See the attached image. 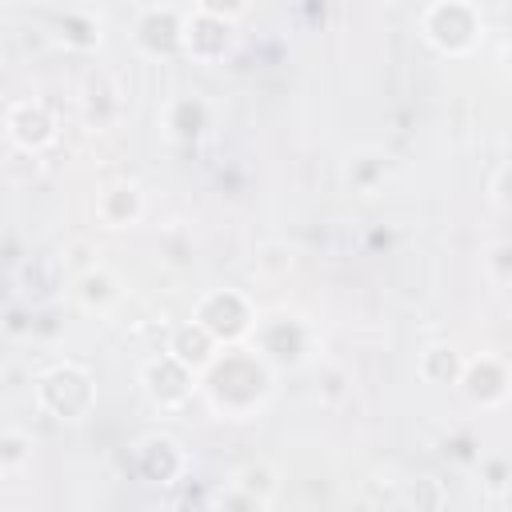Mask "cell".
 Listing matches in <instances>:
<instances>
[{
  "instance_id": "6da1fadb",
  "label": "cell",
  "mask_w": 512,
  "mask_h": 512,
  "mask_svg": "<svg viewBox=\"0 0 512 512\" xmlns=\"http://www.w3.org/2000/svg\"><path fill=\"white\" fill-rule=\"evenodd\" d=\"M36 404L56 420H84L96 404V384L84 364H56L36 380Z\"/></svg>"
},
{
  "instance_id": "7a4b0ae2",
  "label": "cell",
  "mask_w": 512,
  "mask_h": 512,
  "mask_svg": "<svg viewBox=\"0 0 512 512\" xmlns=\"http://www.w3.org/2000/svg\"><path fill=\"white\" fill-rule=\"evenodd\" d=\"M480 12L472 4H460V0H448V4H428L420 12V32L432 48L448 52V56H464L476 48L480 40Z\"/></svg>"
},
{
  "instance_id": "3957f363",
  "label": "cell",
  "mask_w": 512,
  "mask_h": 512,
  "mask_svg": "<svg viewBox=\"0 0 512 512\" xmlns=\"http://www.w3.org/2000/svg\"><path fill=\"white\" fill-rule=\"evenodd\" d=\"M232 16L236 12H224L220 4H196L184 12V52L200 64H216L224 60V52L232 48Z\"/></svg>"
},
{
  "instance_id": "277c9868",
  "label": "cell",
  "mask_w": 512,
  "mask_h": 512,
  "mask_svg": "<svg viewBox=\"0 0 512 512\" xmlns=\"http://www.w3.org/2000/svg\"><path fill=\"white\" fill-rule=\"evenodd\" d=\"M4 136L12 148L20 152H44L52 140H56V112L48 100L40 96H24V100H12L8 112H4Z\"/></svg>"
},
{
  "instance_id": "5b68a950",
  "label": "cell",
  "mask_w": 512,
  "mask_h": 512,
  "mask_svg": "<svg viewBox=\"0 0 512 512\" xmlns=\"http://www.w3.org/2000/svg\"><path fill=\"white\" fill-rule=\"evenodd\" d=\"M196 324H204L216 340L232 344V340H240L252 328V308H248V300L240 292L220 288V292H208L196 304Z\"/></svg>"
},
{
  "instance_id": "8992f818",
  "label": "cell",
  "mask_w": 512,
  "mask_h": 512,
  "mask_svg": "<svg viewBox=\"0 0 512 512\" xmlns=\"http://www.w3.org/2000/svg\"><path fill=\"white\" fill-rule=\"evenodd\" d=\"M192 368H184L176 356H160V360H152V364H144V372H140V380H144V392L152 396V404H160V408H180L188 396H192Z\"/></svg>"
},
{
  "instance_id": "52a82bcc",
  "label": "cell",
  "mask_w": 512,
  "mask_h": 512,
  "mask_svg": "<svg viewBox=\"0 0 512 512\" xmlns=\"http://www.w3.org/2000/svg\"><path fill=\"white\" fill-rule=\"evenodd\" d=\"M136 40L148 52H180L184 48V12L176 8H144L136 24Z\"/></svg>"
},
{
  "instance_id": "ba28073f",
  "label": "cell",
  "mask_w": 512,
  "mask_h": 512,
  "mask_svg": "<svg viewBox=\"0 0 512 512\" xmlns=\"http://www.w3.org/2000/svg\"><path fill=\"white\" fill-rule=\"evenodd\" d=\"M16 280H20V292H24L32 304H48V300L64 288V260H60L56 252H36V256H28V260L20 264Z\"/></svg>"
},
{
  "instance_id": "9c48e42d",
  "label": "cell",
  "mask_w": 512,
  "mask_h": 512,
  "mask_svg": "<svg viewBox=\"0 0 512 512\" xmlns=\"http://www.w3.org/2000/svg\"><path fill=\"white\" fill-rule=\"evenodd\" d=\"M216 336L204 328V324H180L176 332H172V340H168V356H176L184 368H192V372H204V368H212L216 364Z\"/></svg>"
},
{
  "instance_id": "30bf717a",
  "label": "cell",
  "mask_w": 512,
  "mask_h": 512,
  "mask_svg": "<svg viewBox=\"0 0 512 512\" xmlns=\"http://www.w3.org/2000/svg\"><path fill=\"white\" fill-rule=\"evenodd\" d=\"M136 464H140V472L148 480L168 484L172 476L184 472V452H180V444L172 436H144L136 444Z\"/></svg>"
},
{
  "instance_id": "8fae6325",
  "label": "cell",
  "mask_w": 512,
  "mask_h": 512,
  "mask_svg": "<svg viewBox=\"0 0 512 512\" xmlns=\"http://www.w3.org/2000/svg\"><path fill=\"white\" fill-rule=\"evenodd\" d=\"M96 216H100V224H108V228H128V224H136V220L144 216V192H140L136 184H128V180L108 184V188L96 196Z\"/></svg>"
},
{
  "instance_id": "7c38bea8",
  "label": "cell",
  "mask_w": 512,
  "mask_h": 512,
  "mask_svg": "<svg viewBox=\"0 0 512 512\" xmlns=\"http://www.w3.org/2000/svg\"><path fill=\"white\" fill-rule=\"evenodd\" d=\"M464 392L476 400V404H500L508 396V372L500 360L492 356H480L476 364L464 368Z\"/></svg>"
},
{
  "instance_id": "4fadbf2b",
  "label": "cell",
  "mask_w": 512,
  "mask_h": 512,
  "mask_svg": "<svg viewBox=\"0 0 512 512\" xmlns=\"http://www.w3.org/2000/svg\"><path fill=\"white\" fill-rule=\"evenodd\" d=\"M76 300H80L88 312H108V308L120 300V280H116L108 268H88V272L76 280Z\"/></svg>"
},
{
  "instance_id": "5bb4252c",
  "label": "cell",
  "mask_w": 512,
  "mask_h": 512,
  "mask_svg": "<svg viewBox=\"0 0 512 512\" xmlns=\"http://www.w3.org/2000/svg\"><path fill=\"white\" fill-rule=\"evenodd\" d=\"M464 360L452 344H432L420 352V376L432 380V384H460L464 380Z\"/></svg>"
},
{
  "instance_id": "9a60e30c",
  "label": "cell",
  "mask_w": 512,
  "mask_h": 512,
  "mask_svg": "<svg viewBox=\"0 0 512 512\" xmlns=\"http://www.w3.org/2000/svg\"><path fill=\"white\" fill-rule=\"evenodd\" d=\"M232 484L244 488L248 496H256L260 504H268V500L280 492V472H276L268 460H248V464H240V468L232 472Z\"/></svg>"
},
{
  "instance_id": "2e32d148",
  "label": "cell",
  "mask_w": 512,
  "mask_h": 512,
  "mask_svg": "<svg viewBox=\"0 0 512 512\" xmlns=\"http://www.w3.org/2000/svg\"><path fill=\"white\" fill-rule=\"evenodd\" d=\"M60 40H64L68 48L88 52V48L100 44V20H96L92 12H84V8H72V12L60 16Z\"/></svg>"
},
{
  "instance_id": "e0dca14e",
  "label": "cell",
  "mask_w": 512,
  "mask_h": 512,
  "mask_svg": "<svg viewBox=\"0 0 512 512\" xmlns=\"http://www.w3.org/2000/svg\"><path fill=\"white\" fill-rule=\"evenodd\" d=\"M28 464H32V436L20 428H8L0 436V472L8 480H16V476H24Z\"/></svg>"
},
{
  "instance_id": "ac0fdd59",
  "label": "cell",
  "mask_w": 512,
  "mask_h": 512,
  "mask_svg": "<svg viewBox=\"0 0 512 512\" xmlns=\"http://www.w3.org/2000/svg\"><path fill=\"white\" fill-rule=\"evenodd\" d=\"M204 120H208V112H204V104H200L196 96H184V100H176V104L168 108V128H172L180 140L200 136V132H204Z\"/></svg>"
},
{
  "instance_id": "d6986e66",
  "label": "cell",
  "mask_w": 512,
  "mask_h": 512,
  "mask_svg": "<svg viewBox=\"0 0 512 512\" xmlns=\"http://www.w3.org/2000/svg\"><path fill=\"white\" fill-rule=\"evenodd\" d=\"M264 508H268V504H260L256 496H248V492L236 488V484L212 492V512H264Z\"/></svg>"
},
{
  "instance_id": "ffe728a7",
  "label": "cell",
  "mask_w": 512,
  "mask_h": 512,
  "mask_svg": "<svg viewBox=\"0 0 512 512\" xmlns=\"http://www.w3.org/2000/svg\"><path fill=\"white\" fill-rule=\"evenodd\" d=\"M484 264H488V276H492L496 284H512V236L496 240V244L488 248V256H484Z\"/></svg>"
},
{
  "instance_id": "44dd1931",
  "label": "cell",
  "mask_w": 512,
  "mask_h": 512,
  "mask_svg": "<svg viewBox=\"0 0 512 512\" xmlns=\"http://www.w3.org/2000/svg\"><path fill=\"white\" fill-rule=\"evenodd\" d=\"M492 200H496L504 212H512V164H504V168L492 176Z\"/></svg>"
},
{
  "instance_id": "7402d4cb",
  "label": "cell",
  "mask_w": 512,
  "mask_h": 512,
  "mask_svg": "<svg viewBox=\"0 0 512 512\" xmlns=\"http://www.w3.org/2000/svg\"><path fill=\"white\" fill-rule=\"evenodd\" d=\"M416 496H424V500H428V504H424L428 512H436V508L444 504V492H440V480H436V476H424V480L416 484Z\"/></svg>"
}]
</instances>
